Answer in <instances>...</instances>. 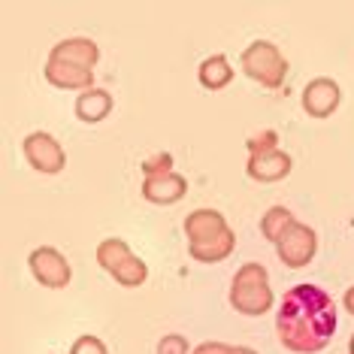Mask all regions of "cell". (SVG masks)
<instances>
[{
    "mask_svg": "<svg viewBox=\"0 0 354 354\" xmlns=\"http://www.w3.org/2000/svg\"><path fill=\"white\" fill-rule=\"evenodd\" d=\"M43 73L55 88H64V91H88V88H94V70H82L67 61L49 58Z\"/></svg>",
    "mask_w": 354,
    "mask_h": 354,
    "instance_id": "13",
    "label": "cell"
},
{
    "mask_svg": "<svg viewBox=\"0 0 354 354\" xmlns=\"http://www.w3.org/2000/svg\"><path fill=\"white\" fill-rule=\"evenodd\" d=\"M348 354H354V336H351V342H348Z\"/></svg>",
    "mask_w": 354,
    "mask_h": 354,
    "instance_id": "24",
    "label": "cell"
},
{
    "mask_svg": "<svg viewBox=\"0 0 354 354\" xmlns=\"http://www.w3.org/2000/svg\"><path fill=\"white\" fill-rule=\"evenodd\" d=\"M191 354H233V345H227V342H203V345H197Z\"/></svg>",
    "mask_w": 354,
    "mask_h": 354,
    "instance_id": "21",
    "label": "cell"
},
{
    "mask_svg": "<svg viewBox=\"0 0 354 354\" xmlns=\"http://www.w3.org/2000/svg\"><path fill=\"white\" fill-rule=\"evenodd\" d=\"M158 354H191L188 339L182 333H167L164 339L158 342Z\"/></svg>",
    "mask_w": 354,
    "mask_h": 354,
    "instance_id": "18",
    "label": "cell"
},
{
    "mask_svg": "<svg viewBox=\"0 0 354 354\" xmlns=\"http://www.w3.org/2000/svg\"><path fill=\"white\" fill-rule=\"evenodd\" d=\"M233 354H257L254 348H245V345H233Z\"/></svg>",
    "mask_w": 354,
    "mask_h": 354,
    "instance_id": "23",
    "label": "cell"
},
{
    "mask_svg": "<svg viewBox=\"0 0 354 354\" xmlns=\"http://www.w3.org/2000/svg\"><path fill=\"white\" fill-rule=\"evenodd\" d=\"M70 354H109V351L97 336H79L73 342V348H70Z\"/></svg>",
    "mask_w": 354,
    "mask_h": 354,
    "instance_id": "19",
    "label": "cell"
},
{
    "mask_svg": "<svg viewBox=\"0 0 354 354\" xmlns=\"http://www.w3.org/2000/svg\"><path fill=\"white\" fill-rule=\"evenodd\" d=\"M197 76L206 91H221V88H227L233 82V67L224 55H209V58L200 64Z\"/></svg>",
    "mask_w": 354,
    "mask_h": 354,
    "instance_id": "16",
    "label": "cell"
},
{
    "mask_svg": "<svg viewBox=\"0 0 354 354\" xmlns=\"http://www.w3.org/2000/svg\"><path fill=\"white\" fill-rule=\"evenodd\" d=\"M339 315H336V303L324 288L318 285H294L279 303L276 315V333L279 342L294 354H318L324 351L333 339Z\"/></svg>",
    "mask_w": 354,
    "mask_h": 354,
    "instance_id": "1",
    "label": "cell"
},
{
    "mask_svg": "<svg viewBox=\"0 0 354 354\" xmlns=\"http://www.w3.org/2000/svg\"><path fill=\"white\" fill-rule=\"evenodd\" d=\"M233 248H236V233L227 230V233H221V236H215V239H206V243L188 245V252L200 263H221L224 257L233 254Z\"/></svg>",
    "mask_w": 354,
    "mask_h": 354,
    "instance_id": "15",
    "label": "cell"
},
{
    "mask_svg": "<svg viewBox=\"0 0 354 354\" xmlns=\"http://www.w3.org/2000/svg\"><path fill=\"white\" fill-rule=\"evenodd\" d=\"M342 306H345V312H348V315H354V285L348 288V291H345V297H342Z\"/></svg>",
    "mask_w": 354,
    "mask_h": 354,
    "instance_id": "22",
    "label": "cell"
},
{
    "mask_svg": "<svg viewBox=\"0 0 354 354\" xmlns=\"http://www.w3.org/2000/svg\"><path fill=\"white\" fill-rule=\"evenodd\" d=\"M339 103H342V88L327 76L312 79V82L303 88V109H306V115H312V118H330L339 109Z\"/></svg>",
    "mask_w": 354,
    "mask_h": 354,
    "instance_id": "9",
    "label": "cell"
},
{
    "mask_svg": "<svg viewBox=\"0 0 354 354\" xmlns=\"http://www.w3.org/2000/svg\"><path fill=\"white\" fill-rule=\"evenodd\" d=\"M112 112V94L103 88H88L76 97V118L85 124H97Z\"/></svg>",
    "mask_w": 354,
    "mask_h": 354,
    "instance_id": "14",
    "label": "cell"
},
{
    "mask_svg": "<svg viewBox=\"0 0 354 354\" xmlns=\"http://www.w3.org/2000/svg\"><path fill=\"white\" fill-rule=\"evenodd\" d=\"M239 64H243V73L263 88H281V82H285V76H288L285 55H281L279 46L270 43V39H254L243 52Z\"/></svg>",
    "mask_w": 354,
    "mask_h": 354,
    "instance_id": "4",
    "label": "cell"
},
{
    "mask_svg": "<svg viewBox=\"0 0 354 354\" xmlns=\"http://www.w3.org/2000/svg\"><path fill=\"white\" fill-rule=\"evenodd\" d=\"M188 194V179L179 173H155L142 179V197L158 206H173Z\"/></svg>",
    "mask_w": 354,
    "mask_h": 354,
    "instance_id": "10",
    "label": "cell"
},
{
    "mask_svg": "<svg viewBox=\"0 0 354 354\" xmlns=\"http://www.w3.org/2000/svg\"><path fill=\"white\" fill-rule=\"evenodd\" d=\"M230 306L239 315L257 318L272 309V288L263 263H243L230 285Z\"/></svg>",
    "mask_w": 354,
    "mask_h": 354,
    "instance_id": "2",
    "label": "cell"
},
{
    "mask_svg": "<svg viewBox=\"0 0 354 354\" xmlns=\"http://www.w3.org/2000/svg\"><path fill=\"white\" fill-rule=\"evenodd\" d=\"M294 224H297V218H294L291 209L272 206L261 218V233H263V239H270V243H279V239L288 233V227H294Z\"/></svg>",
    "mask_w": 354,
    "mask_h": 354,
    "instance_id": "17",
    "label": "cell"
},
{
    "mask_svg": "<svg viewBox=\"0 0 354 354\" xmlns=\"http://www.w3.org/2000/svg\"><path fill=\"white\" fill-rule=\"evenodd\" d=\"M170 167H173V158L170 155H158V158H151L142 164V173L146 176H155V173H170Z\"/></svg>",
    "mask_w": 354,
    "mask_h": 354,
    "instance_id": "20",
    "label": "cell"
},
{
    "mask_svg": "<svg viewBox=\"0 0 354 354\" xmlns=\"http://www.w3.org/2000/svg\"><path fill=\"white\" fill-rule=\"evenodd\" d=\"M21 149H25L28 164L34 167L37 173L55 176V173H61L64 167H67V151H64L61 142L55 140L52 133H46V131L28 133L25 142H21Z\"/></svg>",
    "mask_w": 354,
    "mask_h": 354,
    "instance_id": "6",
    "label": "cell"
},
{
    "mask_svg": "<svg viewBox=\"0 0 354 354\" xmlns=\"http://www.w3.org/2000/svg\"><path fill=\"white\" fill-rule=\"evenodd\" d=\"M97 263L109 272L122 288H140L149 279V267L140 261L124 239H103L97 245Z\"/></svg>",
    "mask_w": 354,
    "mask_h": 354,
    "instance_id": "5",
    "label": "cell"
},
{
    "mask_svg": "<svg viewBox=\"0 0 354 354\" xmlns=\"http://www.w3.org/2000/svg\"><path fill=\"white\" fill-rule=\"evenodd\" d=\"M276 252L281 257V263L291 270H300L315 257L318 252V233L309 227V224L297 221L294 227H288V233L276 243Z\"/></svg>",
    "mask_w": 354,
    "mask_h": 354,
    "instance_id": "8",
    "label": "cell"
},
{
    "mask_svg": "<svg viewBox=\"0 0 354 354\" xmlns=\"http://www.w3.org/2000/svg\"><path fill=\"white\" fill-rule=\"evenodd\" d=\"M49 58L76 64V67H82V70H94L100 61V49H97V43L88 37H70V39H61V43L52 46Z\"/></svg>",
    "mask_w": 354,
    "mask_h": 354,
    "instance_id": "12",
    "label": "cell"
},
{
    "mask_svg": "<svg viewBox=\"0 0 354 354\" xmlns=\"http://www.w3.org/2000/svg\"><path fill=\"white\" fill-rule=\"evenodd\" d=\"M230 224L227 218L218 212V209H194V212L185 218V236H188V245L206 243V239H215L221 233H227Z\"/></svg>",
    "mask_w": 354,
    "mask_h": 354,
    "instance_id": "11",
    "label": "cell"
},
{
    "mask_svg": "<svg viewBox=\"0 0 354 354\" xmlns=\"http://www.w3.org/2000/svg\"><path fill=\"white\" fill-rule=\"evenodd\" d=\"M291 167H294L291 155L276 149V133H263V136L248 140V164H245L248 179L272 185V182L285 179L291 173Z\"/></svg>",
    "mask_w": 354,
    "mask_h": 354,
    "instance_id": "3",
    "label": "cell"
},
{
    "mask_svg": "<svg viewBox=\"0 0 354 354\" xmlns=\"http://www.w3.org/2000/svg\"><path fill=\"white\" fill-rule=\"evenodd\" d=\"M28 267H30V272H34V279L39 281V285L52 288V291L67 288L70 279H73V270H70L67 257H64L58 248H52V245L34 248L30 257H28Z\"/></svg>",
    "mask_w": 354,
    "mask_h": 354,
    "instance_id": "7",
    "label": "cell"
}]
</instances>
